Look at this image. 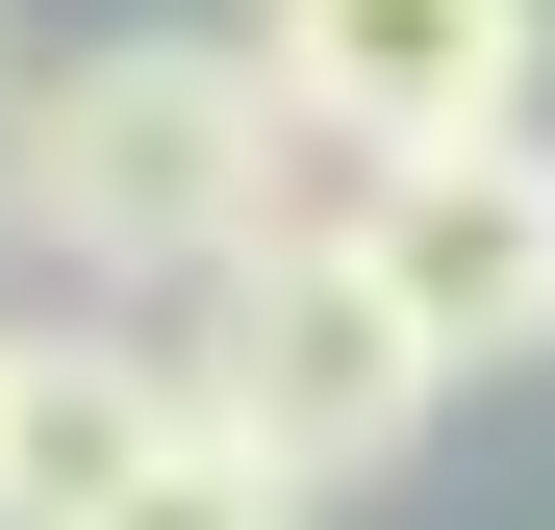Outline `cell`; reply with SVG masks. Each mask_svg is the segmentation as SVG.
<instances>
[{
	"label": "cell",
	"mask_w": 555,
	"mask_h": 530,
	"mask_svg": "<svg viewBox=\"0 0 555 530\" xmlns=\"http://www.w3.org/2000/svg\"><path fill=\"white\" fill-rule=\"evenodd\" d=\"M177 455V353L152 328H26V379H0V530H76Z\"/></svg>",
	"instance_id": "5"
},
{
	"label": "cell",
	"mask_w": 555,
	"mask_h": 530,
	"mask_svg": "<svg viewBox=\"0 0 555 530\" xmlns=\"http://www.w3.org/2000/svg\"><path fill=\"white\" fill-rule=\"evenodd\" d=\"M353 279L429 379H530L555 353V127H454L353 177Z\"/></svg>",
	"instance_id": "3"
},
{
	"label": "cell",
	"mask_w": 555,
	"mask_h": 530,
	"mask_svg": "<svg viewBox=\"0 0 555 530\" xmlns=\"http://www.w3.org/2000/svg\"><path fill=\"white\" fill-rule=\"evenodd\" d=\"M0 379H26V303H0Z\"/></svg>",
	"instance_id": "7"
},
{
	"label": "cell",
	"mask_w": 555,
	"mask_h": 530,
	"mask_svg": "<svg viewBox=\"0 0 555 530\" xmlns=\"http://www.w3.org/2000/svg\"><path fill=\"white\" fill-rule=\"evenodd\" d=\"M228 51L278 76V127H328V152H454V127H530L555 0H253Z\"/></svg>",
	"instance_id": "4"
},
{
	"label": "cell",
	"mask_w": 555,
	"mask_h": 530,
	"mask_svg": "<svg viewBox=\"0 0 555 530\" xmlns=\"http://www.w3.org/2000/svg\"><path fill=\"white\" fill-rule=\"evenodd\" d=\"M152 353H177V404H203L253 480H304V505H328V480H379L404 429L454 404L429 353L379 328V279H353V253H228L203 328H152Z\"/></svg>",
	"instance_id": "2"
},
{
	"label": "cell",
	"mask_w": 555,
	"mask_h": 530,
	"mask_svg": "<svg viewBox=\"0 0 555 530\" xmlns=\"http://www.w3.org/2000/svg\"><path fill=\"white\" fill-rule=\"evenodd\" d=\"M76 530H328V505H304V480H253V455H228V429H203V404H177V455H152L127 505H76Z\"/></svg>",
	"instance_id": "6"
},
{
	"label": "cell",
	"mask_w": 555,
	"mask_h": 530,
	"mask_svg": "<svg viewBox=\"0 0 555 530\" xmlns=\"http://www.w3.org/2000/svg\"><path fill=\"white\" fill-rule=\"evenodd\" d=\"M328 127H278V76L228 26H102L51 76H0V228H51L76 279H228V253H353Z\"/></svg>",
	"instance_id": "1"
}]
</instances>
